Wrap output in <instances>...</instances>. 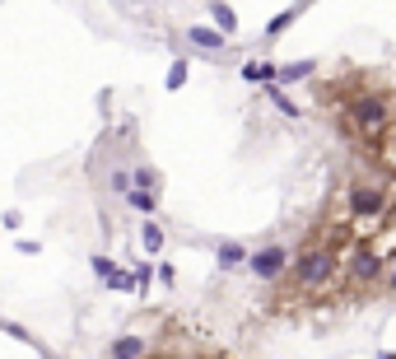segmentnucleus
I'll list each match as a JSON object with an SVG mask.
<instances>
[{"mask_svg": "<svg viewBox=\"0 0 396 359\" xmlns=\"http://www.w3.org/2000/svg\"><path fill=\"white\" fill-rule=\"evenodd\" d=\"M252 271L257 276H266V280H275V276H285V248H266L252 257Z\"/></svg>", "mask_w": 396, "mask_h": 359, "instance_id": "nucleus-1", "label": "nucleus"}, {"mask_svg": "<svg viewBox=\"0 0 396 359\" xmlns=\"http://www.w3.org/2000/svg\"><path fill=\"white\" fill-rule=\"evenodd\" d=\"M187 38H191L196 47H205V51H219V47H224V42H229L224 33H214V29H191V33H187Z\"/></svg>", "mask_w": 396, "mask_h": 359, "instance_id": "nucleus-2", "label": "nucleus"}, {"mask_svg": "<svg viewBox=\"0 0 396 359\" xmlns=\"http://www.w3.org/2000/svg\"><path fill=\"white\" fill-rule=\"evenodd\" d=\"M131 187H145V191H154V196H159V173H154V168H145V163H140V168L131 173Z\"/></svg>", "mask_w": 396, "mask_h": 359, "instance_id": "nucleus-3", "label": "nucleus"}, {"mask_svg": "<svg viewBox=\"0 0 396 359\" xmlns=\"http://www.w3.org/2000/svg\"><path fill=\"white\" fill-rule=\"evenodd\" d=\"M112 355H145V341H136V336H122V341H112Z\"/></svg>", "mask_w": 396, "mask_h": 359, "instance_id": "nucleus-4", "label": "nucleus"}, {"mask_svg": "<svg viewBox=\"0 0 396 359\" xmlns=\"http://www.w3.org/2000/svg\"><path fill=\"white\" fill-rule=\"evenodd\" d=\"M219 262H224V266H243V262H247V252L238 248V243H224V248H219Z\"/></svg>", "mask_w": 396, "mask_h": 359, "instance_id": "nucleus-5", "label": "nucleus"}, {"mask_svg": "<svg viewBox=\"0 0 396 359\" xmlns=\"http://www.w3.org/2000/svg\"><path fill=\"white\" fill-rule=\"evenodd\" d=\"M140 238H145V248H150V252L164 248V229H159V224H145V229H140Z\"/></svg>", "mask_w": 396, "mask_h": 359, "instance_id": "nucleus-6", "label": "nucleus"}, {"mask_svg": "<svg viewBox=\"0 0 396 359\" xmlns=\"http://www.w3.org/2000/svg\"><path fill=\"white\" fill-rule=\"evenodd\" d=\"M103 182H107L112 191H126V187H131V173H126V168H112V173L103 177Z\"/></svg>", "mask_w": 396, "mask_h": 359, "instance_id": "nucleus-7", "label": "nucleus"}, {"mask_svg": "<svg viewBox=\"0 0 396 359\" xmlns=\"http://www.w3.org/2000/svg\"><path fill=\"white\" fill-rule=\"evenodd\" d=\"M243 75H247V79H275V65H257V61H252Z\"/></svg>", "mask_w": 396, "mask_h": 359, "instance_id": "nucleus-8", "label": "nucleus"}, {"mask_svg": "<svg viewBox=\"0 0 396 359\" xmlns=\"http://www.w3.org/2000/svg\"><path fill=\"white\" fill-rule=\"evenodd\" d=\"M214 19H219V29L224 33H233V15L224 10V0H214Z\"/></svg>", "mask_w": 396, "mask_h": 359, "instance_id": "nucleus-9", "label": "nucleus"}, {"mask_svg": "<svg viewBox=\"0 0 396 359\" xmlns=\"http://www.w3.org/2000/svg\"><path fill=\"white\" fill-rule=\"evenodd\" d=\"M392 289H396V276H392Z\"/></svg>", "mask_w": 396, "mask_h": 359, "instance_id": "nucleus-10", "label": "nucleus"}]
</instances>
